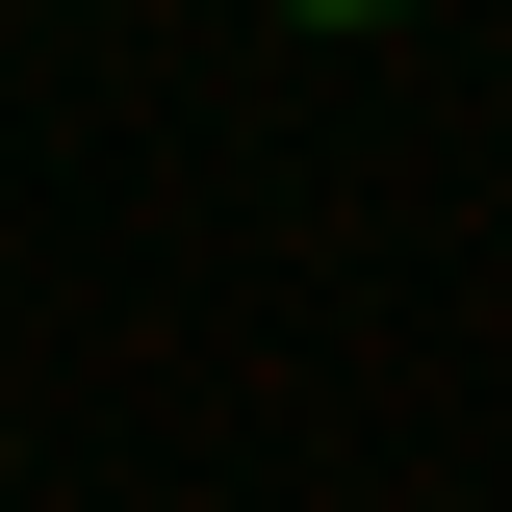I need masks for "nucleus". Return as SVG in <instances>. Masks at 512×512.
<instances>
[{"label": "nucleus", "instance_id": "nucleus-1", "mask_svg": "<svg viewBox=\"0 0 512 512\" xmlns=\"http://www.w3.org/2000/svg\"><path fill=\"white\" fill-rule=\"evenodd\" d=\"M333 26H384V0H333Z\"/></svg>", "mask_w": 512, "mask_h": 512}]
</instances>
